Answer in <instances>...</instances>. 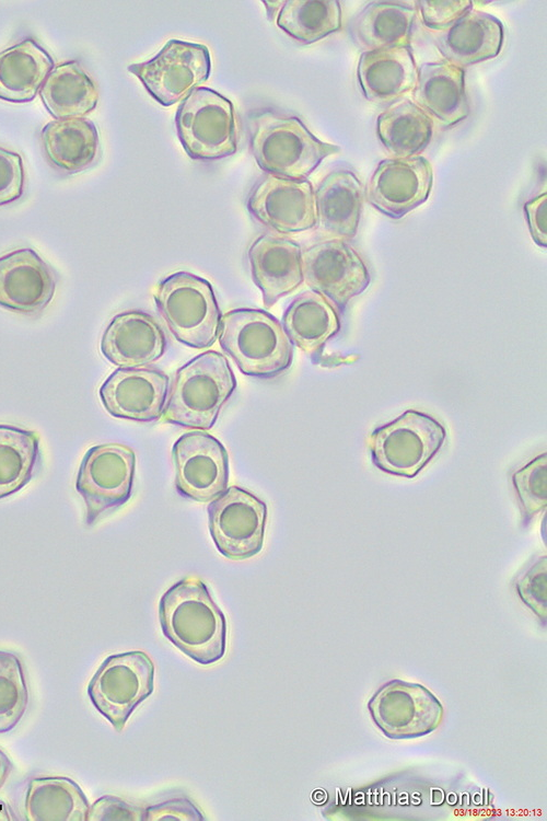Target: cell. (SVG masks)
<instances>
[{"label":"cell","instance_id":"6da1fadb","mask_svg":"<svg viewBox=\"0 0 547 821\" xmlns=\"http://www.w3.org/2000/svg\"><path fill=\"white\" fill-rule=\"evenodd\" d=\"M163 635L199 664L221 660L226 649V621L206 583L195 577L171 586L159 602Z\"/></svg>","mask_w":547,"mask_h":821},{"label":"cell","instance_id":"7a4b0ae2","mask_svg":"<svg viewBox=\"0 0 547 821\" xmlns=\"http://www.w3.org/2000/svg\"><path fill=\"white\" fill-rule=\"evenodd\" d=\"M251 152L260 170L292 180H305L338 146L315 137L298 116L259 108L246 118Z\"/></svg>","mask_w":547,"mask_h":821},{"label":"cell","instance_id":"3957f363","mask_svg":"<svg viewBox=\"0 0 547 821\" xmlns=\"http://www.w3.org/2000/svg\"><path fill=\"white\" fill-rule=\"evenodd\" d=\"M236 389L226 357L207 350L179 367L174 375L162 420L184 428L208 430Z\"/></svg>","mask_w":547,"mask_h":821},{"label":"cell","instance_id":"277c9868","mask_svg":"<svg viewBox=\"0 0 547 821\" xmlns=\"http://www.w3.org/2000/svg\"><path fill=\"white\" fill-rule=\"evenodd\" d=\"M218 339L222 350L248 377L276 378L293 361V344L282 324L260 309L240 308L222 314Z\"/></svg>","mask_w":547,"mask_h":821},{"label":"cell","instance_id":"5b68a950","mask_svg":"<svg viewBox=\"0 0 547 821\" xmlns=\"http://www.w3.org/2000/svg\"><path fill=\"white\" fill-rule=\"evenodd\" d=\"M156 309L173 336L191 348H208L218 339L222 313L210 282L176 271L153 289Z\"/></svg>","mask_w":547,"mask_h":821},{"label":"cell","instance_id":"8992f818","mask_svg":"<svg viewBox=\"0 0 547 821\" xmlns=\"http://www.w3.org/2000/svg\"><path fill=\"white\" fill-rule=\"evenodd\" d=\"M446 438L443 425L415 409L374 429L369 437L372 462L383 472L414 478L437 455Z\"/></svg>","mask_w":547,"mask_h":821},{"label":"cell","instance_id":"52a82bcc","mask_svg":"<svg viewBox=\"0 0 547 821\" xmlns=\"http://www.w3.org/2000/svg\"><path fill=\"white\" fill-rule=\"evenodd\" d=\"M175 129L186 153L194 160H218L234 154L238 127L233 103L209 88H197L175 114Z\"/></svg>","mask_w":547,"mask_h":821},{"label":"cell","instance_id":"ba28073f","mask_svg":"<svg viewBox=\"0 0 547 821\" xmlns=\"http://www.w3.org/2000/svg\"><path fill=\"white\" fill-rule=\"evenodd\" d=\"M154 689V664L143 651L108 656L88 684V696L116 731Z\"/></svg>","mask_w":547,"mask_h":821},{"label":"cell","instance_id":"9c48e42d","mask_svg":"<svg viewBox=\"0 0 547 821\" xmlns=\"http://www.w3.org/2000/svg\"><path fill=\"white\" fill-rule=\"evenodd\" d=\"M135 469L136 454L126 444L103 443L85 452L75 489L84 501L86 525L95 524L130 499Z\"/></svg>","mask_w":547,"mask_h":821},{"label":"cell","instance_id":"30bf717a","mask_svg":"<svg viewBox=\"0 0 547 821\" xmlns=\"http://www.w3.org/2000/svg\"><path fill=\"white\" fill-rule=\"evenodd\" d=\"M127 69L158 103L172 106L209 79L211 57L202 44L170 39L153 58Z\"/></svg>","mask_w":547,"mask_h":821},{"label":"cell","instance_id":"8fae6325","mask_svg":"<svg viewBox=\"0 0 547 821\" xmlns=\"http://www.w3.org/2000/svg\"><path fill=\"white\" fill-rule=\"evenodd\" d=\"M266 520V502L238 486L228 487L208 505L212 541L231 560L247 559L261 551Z\"/></svg>","mask_w":547,"mask_h":821},{"label":"cell","instance_id":"7c38bea8","mask_svg":"<svg viewBox=\"0 0 547 821\" xmlns=\"http://www.w3.org/2000/svg\"><path fill=\"white\" fill-rule=\"evenodd\" d=\"M301 258L303 281L340 312L370 286L371 276L364 261L344 240L319 241L302 252Z\"/></svg>","mask_w":547,"mask_h":821},{"label":"cell","instance_id":"4fadbf2b","mask_svg":"<svg viewBox=\"0 0 547 821\" xmlns=\"http://www.w3.org/2000/svg\"><path fill=\"white\" fill-rule=\"evenodd\" d=\"M175 488L186 498L210 502L228 488L229 454L224 446L202 430L182 435L173 444Z\"/></svg>","mask_w":547,"mask_h":821},{"label":"cell","instance_id":"5bb4252c","mask_svg":"<svg viewBox=\"0 0 547 821\" xmlns=\"http://www.w3.org/2000/svg\"><path fill=\"white\" fill-rule=\"evenodd\" d=\"M251 216L282 234L296 233L317 226L315 194L309 180H292L265 174L246 197Z\"/></svg>","mask_w":547,"mask_h":821},{"label":"cell","instance_id":"9a60e30c","mask_svg":"<svg viewBox=\"0 0 547 821\" xmlns=\"http://www.w3.org/2000/svg\"><path fill=\"white\" fill-rule=\"evenodd\" d=\"M170 378L155 368H118L102 383L100 400L116 418L150 423L161 418Z\"/></svg>","mask_w":547,"mask_h":821},{"label":"cell","instance_id":"2e32d148","mask_svg":"<svg viewBox=\"0 0 547 821\" xmlns=\"http://www.w3.org/2000/svg\"><path fill=\"white\" fill-rule=\"evenodd\" d=\"M433 169L423 157L381 161L366 185V198L376 210L400 219L430 196Z\"/></svg>","mask_w":547,"mask_h":821},{"label":"cell","instance_id":"e0dca14e","mask_svg":"<svg viewBox=\"0 0 547 821\" xmlns=\"http://www.w3.org/2000/svg\"><path fill=\"white\" fill-rule=\"evenodd\" d=\"M57 275L39 254L30 247L0 257V308L36 314L55 296Z\"/></svg>","mask_w":547,"mask_h":821},{"label":"cell","instance_id":"ac0fdd59","mask_svg":"<svg viewBox=\"0 0 547 821\" xmlns=\"http://www.w3.org/2000/svg\"><path fill=\"white\" fill-rule=\"evenodd\" d=\"M100 348L110 363L119 368H139L164 355L166 337L149 313L129 310L112 319L103 332Z\"/></svg>","mask_w":547,"mask_h":821},{"label":"cell","instance_id":"d6986e66","mask_svg":"<svg viewBox=\"0 0 547 821\" xmlns=\"http://www.w3.org/2000/svg\"><path fill=\"white\" fill-rule=\"evenodd\" d=\"M301 255L295 241L270 232L260 234L251 244L247 252L251 274L266 308L303 282Z\"/></svg>","mask_w":547,"mask_h":821},{"label":"cell","instance_id":"ffe728a7","mask_svg":"<svg viewBox=\"0 0 547 821\" xmlns=\"http://www.w3.org/2000/svg\"><path fill=\"white\" fill-rule=\"evenodd\" d=\"M357 76L364 97L383 105L414 90L418 68L410 47H388L363 51Z\"/></svg>","mask_w":547,"mask_h":821},{"label":"cell","instance_id":"44dd1931","mask_svg":"<svg viewBox=\"0 0 547 821\" xmlns=\"http://www.w3.org/2000/svg\"><path fill=\"white\" fill-rule=\"evenodd\" d=\"M414 103L443 127H451L469 114L465 70L446 60L426 62L418 69Z\"/></svg>","mask_w":547,"mask_h":821},{"label":"cell","instance_id":"7402d4cb","mask_svg":"<svg viewBox=\"0 0 547 821\" xmlns=\"http://www.w3.org/2000/svg\"><path fill=\"white\" fill-rule=\"evenodd\" d=\"M314 194L316 227L322 233L344 241L354 238L363 205V187L357 175L347 169L334 170Z\"/></svg>","mask_w":547,"mask_h":821},{"label":"cell","instance_id":"603a6c76","mask_svg":"<svg viewBox=\"0 0 547 821\" xmlns=\"http://www.w3.org/2000/svg\"><path fill=\"white\" fill-rule=\"evenodd\" d=\"M503 34L500 20L472 9L434 41L446 61L463 68L498 56Z\"/></svg>","mask_w":547,"mask_h":821},{"label":"cell","instance_id":"cb8c5ba5","mask_svg":"<svg viewBox=\"0 0 547 821\" xmlns=\"http://www.w3.org/2000/svg\"><path fill=\"white\" fill-rule=\"evenodd\" d=\"M39 140L47 161L63 174L83 172L101 155L97 128L85 117L49 122L43 127Z\"/></svg>","mask_w":547,"mask_h":821},{"label":"cell","instance_id":"d4e9b609","mask_svg":"<svg viewBox=\"0 0 547 821\" xmlns=\"http://www.w3.org/2000/svg\"><path fill=\"white\" fill-rule=\"evenodd\" d=\"M416 16V9L407 3L372 1L352 18L349 34L364 51L410 47Z\"/></svg>","mask_w":547,"mask_h":821},{"label":"cell","instance_id":"484cf974","mask_svg":"<svg viewBox=\"0 0 547 821\" xmlns=\"http://www.w3.org/2000/svg\"><path fill=\"white\" fill-rule=\"evenodd\" d=\"M281 324L292 344L316 355L340 331V311L322 293L310 289L293 299Z\"/></svg>","mask_w":547,"mask_h":821},{"label":"cell","instance_id":"4316f807","mask_svg":"<svg viewBox=\"0 0 547 821\" xmlns=\"http://www.w3.org/2000/svg\"><path fill=\"white\" fill-rule=\"evenodd\" d=\"M55 61L35 39L25 38L0 51V100L24 104L33 101Z\"/></svg>","mask_w":547,"mask_h":821},{"label":"cell","instance_id":"83f0119b","mask_svg":"<svg viewBox=\"0 0 547 821\" xmlns=\"http://www.w3.org/2000/svg\"><path fill=\"white\" fill-rule=\"evenodd\" d=\"M90 803L80 786L65 776L31 778L23 796L27 821H86Z\"/></svg>","mask_w":547,"mask_h":821},{"label":"cell","instance_id":"f1b7e54d","mask_svg":"<svg viewBox=\"0 0 547 821\" xmlns=\"http://www.w3.org/2000/svg\"><path fill=\"white\" fill-rule=\"evenodd\" d=\"M38 93L55 119L82 118L98 102L97 85L78 60L57 65Z\"/></svg>","mask_w":547,"mask_h":821},{"label":"cell","instance_id":"f546056e","mask_svg":"<svg viewBox=\"0 0 547 821\" xmlns=\"http://www.w3.org/2000/svg\"><path fill=\"white\" fill-rule=\"evenodd\" d=\"M432 129V119L408 99L388 105L376 120L379 139L394 159L421 152L431 140Z\"/></svg>","mask_w":547,"mask_h":821},{"label":"cell","instance_id":"4dcf8cb0","mask_svg":"<svg viewBox=\"0 0 547 821\" xmlns=\"http://www.w3.org/2000/svg\"><path fill=\"white\" fill-rule=\"evenodd\" d=\"M40 464L37 432L0 424V499L25 487L38 473Z\"/></svg>","mask_w":547,"mask_h":821},{"label":"cell","instance_id":"1f68e13d","mask_svg":"<svg viewBox=\"0 0 547 821\" xmlns=\"http://www.w3.org/2000/svg\"><path fill=\"white\" fill-rule=\"evenodd\" d=\"M276 23L296 42L310 45L340 30V3L336 0H287L276 15Z\"/></svg>","mask_w":547,"mask_h":821},{"label":"cell","instance_id":"d6a6232c","mask_svg":"<svg viewBox=\"0 0 547 821\" xmlns=\"http://www.w3.org/2000/svg\"><path fill=\"white\" fill-rule=\"evenodd\" d=\"M28 706V687L22 661L12 651L0 650V735L11 731Z\"/></svg>","mask_w":547,"mask_h":821},{"label":"cell","instance_id":"836d02e7","mask_svg":"<svg viewBox=\"0 0 547 821\" xmlns=\"http://www.w3.org/2000/svg\"><path fill=\"white\" fill-rule=\"evenodd\" d=\"M546 453H544L513 474V484L519 496L525 525L546 508Z\"/></svg>","mask_w":547,"mask_h":821},{"label":"cell","instance_id":"e575fe53","mask_svg":"<svg viewBox=\"0 0 547 821\" xmlns=\"http://www.w3.org/2000/svg\"><path fill=\"white\" fill-rule=\"evenodd\" d=\"M25 171L18 152L0 147V206L19 200L24 194Z\"/></svg>","mask_w":547,"mask_h":821},{"label":"cell","instance_id":"d590c367","mask_svg":"<svg viewBox=\"0 0 547 821\" xmlns=\"http://www.w3.org/2000/svg\"><path fill=\"white\" fill-rule=\"evenodd\" d=\"M423 25L445 31L473 9V1H417Z\"/></svg>","mask_w":547,"mask_h":821},{"label":"cell","instance_id":"8d00e7d4","mask_svg":"<svg viewBox=\"0 0 547 821\" xmlns=\"http://www.w3.org/2000/svg\"><path fill=\"white\" fill-rule=\"evenodd\" d=\"M143 820V810L115 796H102L90 805L86 821Z\"/></svg>","mask_w":547,"mask_h":821},{"label":"cell","instance_id":"74e56055","mask_svg":"<svg viewBox=\"0 0 547 821\" xmlns=\"http://www.w3.org/2000/svg\"><path fill=\"white\" fill-rule=\"evenodd\" d=\"M143 820H203V817L189 799L175 798L144 809Z\"/></svg>","mask_w":547,"mask_h":821},{"label":"cell","instance_id":"f35d334b","mask_svg":"<svg viewBox=\"0 0 547 821\" xmlns=\"http://www.w3.org/2000/svg\"><path fill=\"white\" fill-rule=\"evenodd\" d=\"M528 230L534 242L547 246V194L543 193L524 204Z\"/></svg>","mask_w":547,"mask_h":821},{"label":"cell","instance_id":"ab89813d","mask_svg":"<svg viewBox=\"0 0 547 821\" xmlns=\"http://www.w3.org/2000/svg\"><path fill=\"white\" fill-rule=\"evenodd\" d=\"M12 771L9 756L0 749V789L4 786Z\"/></svg>","mask_w":547,"mask_h":821},{"label":"cell","instance_id":"60d3db41","mask_svg":"<svg viewBox=\"0 0 547 821\" xmlns=\"http://www.w3.org/2000/svg\"><path fill=\"white\" fill-rule=\"evenodd\" d=\"M14 819L15 818L13 817V812L10 810V807L5 802L0 800V820L10 821Z\"/></svg>","mask_w":547,"mask_h":821}]
</instances>
